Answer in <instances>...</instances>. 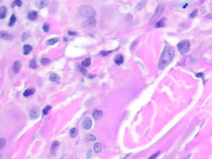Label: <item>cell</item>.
Wrapping results in <instances>:
<instances>
[{
    "mask_svg": "<svg viewBox=\"0 0 212 159\" xmlns=\"http://www.w3.org/2000/svg\"><path fill=\"white\" fill-rule=\"evenodd\" d=\"M64 41H67V38H66V37H64Z\"/></svg>",
    "mask_w": 212,
    "mask_h": 159,
    "instance_id": "obj_42",
    "label": "cell"
},
{
    "mask_svg": "<svg viewBox=\"0 0 212 159\" xmlns=\"http://www.w3.org/2000/svg\"><path fill=\"white\" fill-rule=\"evenodd\" d=\"M164 10V6L163 4H160L157 6L153 16H152V18H151V22H152V24H154L157 21L158 17H159L161 14L163 12Z\"/></svg>",
    "mask_w": 212,
    "mask_h": 159,
    "instance_id": "obj_5",
    "label": "cell"
},
{
    "mask_svg": "<svg viewBox=\"0 0 212 159\" xmlns=\"http://www.w3.org/2000/svg\"><path fill=\"white\" fill-rule=\"evenodd\" d=\"M68 34H69V35H70V36H75V35L77 34V33L76 32H72V31H69Z\"/></svg>",
    "mask_w": 212,
    "mask_h": 159,
    "instance_id": "obj_39",
    "label": "cell"
},
{
    "mask_svg": "<svg viewBox=\"0 0 212 159\" xmlns=\"http://www.w3.org/2000/svg\"><path fill=\"white\" fill-rule=\"evenodd\" d=\"M49 80L52 81H57L60 80V77L55 73H51L49 76Z\"/></svg>",
    "mask_w": 212,
    "mask_h": 159,
    "instance_id": "obj_19",
    "label": "cell"
},
{
    "mask_svg": "<svg viewBox=\"0 0 212 159\" xmlns=\"http://www.w3.org/2000/svg\"><path fill=\"white\" fill-rule=\"evenodd\" d=\"M111 52H112V51L103 50V51H101V52H100V53H101V55H102L103 56H106V55H108L110 54V53H111Z\"/></svg>",
    "mask_w": 212,
    "mask_h": 159,
    "instance_id": "obj_35",
    "label": "cell"
},
{
    "mask_svg": "<svg viewBox=\"0 0 212 159\" xmlns=\"http://www.w3.org/2000/svg\"><path fill=\"white\" fill-rule=\"evenodd\" d=\"M146 3H147V1H146V0H142V1H141L137 4V5H136V9L137 10V11H140V10H141L145 7Z\"/></svg>",
    "mask_w": 212,
    "mask_h": 159,
    "instance_id": "obj_14",
    "label": "cell"
},
{
    "mask_svg": "<svg viewBox=\"0 0 212 159\" xmlns=\"http://www.w3.org/2000/svg\"><path fill=\"white\" fill-rule=\"evenodd\" d=\"M159 153H160L159 152H156V153H155V154H152V155H151V157H149L148 159H155L156 157H157V156H158L159 154Z\"/></svg>",
    "mask_w": 212,
    "mask_h": 159,
    "instance_id": "obj_36",
    "label": "cell"
},
{
    "mask_svg": "<svg viewBox=\"0 0 212 159\" xmlns=\"http://www.w3.org/2000/svg\"><path fill=\"white\" fill-rule=\"evenodd\" d=\"M35 92V89H27L24 91V92L23 93V96L26 97L32 95V94H34V93Z\"/></svg>",
    "mask_w": 212,
    "mask_h": 159,
    "instance_id": "obj_20",
    "label": "cell"
},
{
    "mask_svg": "<svg viewBox=\"0 0 212 159\" xmlns=\"http://www.w3.org/2000/svg\"><path fill=\"white\" fill-rule=\"evenodd\" d=\"M40 115V109L38 106H34L30 111V118L32 119H36Z\"/></svg>",
    "mask_w": 212,
    "mask_h": 159,
    "instance_id": "obj_6",
    "label": "cell"
},
{
    "mask_svg": "<svg viewBox=\"0 0 212 159\" xmlns=\"http://www.w3.org/2000/svg\"><path fill=\"white\" fill-rule=\"evenodd\" d=\"M29 67L31 68H37V62L36 60L33 59L29 62Z\"/></svg>",
    "mask_w": 212,
    "mask_h": 159,
    "instance_id": "obj_26",
    "label": "cell"
},
{
    "mask_svg": "<svg viewBox=\"0 0 212 159\" xmlns=\"http://www.w3.org/2000/svg\"><path fill=\"white\" fill-rule=\"evenodd\" d=\"M92 125V120L89 116L85 117L82 122V126L85 129L88 130L91 127Z\"/></svg>",
    "mask_w": 212,
    "mask_h": 159,
    "instance_id": "obj_7",
    "label": "cell"
},
{
    "mask_svg": "<svg viewBox=\"0 0 212 159\" xmlns=\"http://www.w3.org/2000/svg\"><path fill=\"white\" fill-rule=\"evenodd\" d=\"M29 37V34L28 33V32H24V33L23 34V36H22V40H23V41L25 40H26Z\"/></svg>",
    "mask_w": 212,
    "mask_h": 159,
    "instance_id": "obj_34",
    "label": "cell"
},
{
    "mask_svg": "<svg viewBox=\"0 0 212 159\" xmlns=\"http://www.w3.org/2000/svg\"><path fill=\"white\" fill-rule=\"evenodd\" d=\"M16 21V17L15 14H13L11 17L10 19H9V26H13L14 25V24L15 23Z\"/></svg>",
    "mask_w": 212,
    "mask_h": 159,
    "instance_id": "obj_24",
    "label": "cell"
},
{
    "mask_svg": "<svg viewBox=\"0 0 212 159\" xmlns=\"http://www.w3.org/2000/svg\"><path fill=\"white\" fill-rule=\"evenodd\" d=\"M175 55V49L172 46L167 45L161 53L158 67L160 70H163L172 62Z\"/></svg>",
    "mask_w": 212,
    "mask_h": 159,
    "instance_id": "obj_1",
    "label": "cell"
},
{
    "mask_svg": "<svg viewBox=\"0 0 212 159\" xmlns=\"http://www.w3.org/2000/svg\"><path fill=\"white\" fill-rule=\"evenodd\" d=\"M190 48V43L188 40H183L177 44V48L182 55L187 53Z\"/></svg>",
    "mask_w": 212,
    "mask_h": 159,
    "instance_id": "obj_3",
    "label": "cell"
},
{
    "mask_svg": "<svg viewBox=\"0 0 212 159\" xmlns=\"http://www.w3.org/2000/svg\"><path fill=\"white\" fill-rule=\"evenodd\" d=\"M205 17L208 19H211L212 17V14H209L207 15V16H205Z\"/></svg>",
    "mask_w": 212,
    "mask_h": 159,
    "instance_id": "obj_41",
    "label": "cell"
},
{
    "mask_svg": "<svg viewBox=\"0 0 212 159\" xmlns=\"http://www.w3.org/2000/svg\"><path fill=\"white\" fill-rule=\"evenodd\" d=\"M94 150H95V153H98L101 151V145L99 143H96L94 146Z\"/></svg>",
    "mask_w": 212,
    "mask_h": 159,
    "instance_id": "obj_25",
    "label": "cell"
},
{
    "mask_svg": "<svg viewBox=\"0 0 212 159\" xmlns=\"http://www.w3.org/2000/svg\"><path fill=\"white\" fill-rule=\"evenodd\" d=\"M60 142L57 141V140H55V141L53 142L51 145V149H50V152H51V153L53 155H55L56 154V152L59 147L60 146Z\"/></svg>",
    "mask_w": 212,
    "mask_h": 159,
    "instance_id": "obj_9",
    "label": "cell"
},
{
    "mask_svg": "<svg viewBox=\"0 0 212 159\" xmlns=\"http://www.w3.org/2000/svg\"><path fill=\"white\" fill-rule=\"evenodd\" d=\"M23 49H24V54L27 55L29 54L33 50V47L29 45H25L23 47Z\"/></svg>",
    "mask_w": 212,
    "mask_h": 159,
    "instance_id": "obj_18",
    "label": "cell"
},
{
    "mask_svg": "<svg viewBox=\"0 0 212 159\" xmlns=\"http://www.w3.org/2000/svg\"><path fill=\"white\" fill-rule=\"evenodd\" d=\"M80 71H81L82 73L84 74V75H86V73H87V71L85 69V67L83 66V67H80Z\"/></svg>",
    "mask_w": 212,
    "mask_h": 159,
    "instance_id": "obj_37",
    "label": "cell"
},
{
    "mask_svg": "<svg viewBox=\"0 0 212 159\" xmlns=\"http://www.w3.org/2000/svg\"><path fill=\"white\" fill-rule=\"evenodd\" d=\"M50 109H51V106H45V108H44V109H43V115H47L48 112L50 110Z\"/></svg>",
    "mask_w": 212,
    "mask_h": 159,
    "instance_id": "obj_29",
    "label": "cell"
},
{
    "mask_svg": "<svg viewBox=\"0 0 212 159\" xmlns=\"http://www.w3.org/2000/svg\"><path fill=\"white\" fill-rule=\"evenodd\" d=\"M42 29H43V31H44V32H47L49 30V24H47V23L44 24V26H43V27H42Z\"/></svg>",
    "mask_w": 212,
    "mask_h": 159,
    "instance_id": "obj_33",
    "label": "cell"
},
{
    "mask_svg": "<svg viewBox=\"0 0 212 159\" xmlns=\"http://www.w3.org/2000/svg\"><path fill=\"white\" fill-rule=\"evenodd\" d=\"M58 38H53L51 39H49L48 40L46 41V42H45V43H46L47 45H52L55 44L56 42H58Z\"/></svg>",
    "mask_w": 212,
    "mask_h": 159,
    "instance_id": "obj_21",
    "label": "cell"
},
{
    "mask_svg": "<svg viewBox=\"0 0 212 159\" xmlns=\"http://www.w3.org/2000/svg\"><path fill=\"white\" fill-rule=\"evenodd\" d=\"M78 134V130L77 128H72V129L70 130V135L71 136V137L74 138Z\"/></svg>",
    "mask_w": 212,
    "mask_h": 159,
    "instance_id": "obj_22",
    "label": "cell"
},
{
    "mask_svg": "<svg viewBox=\"0 0 212 159\" xmlns=\"http://www.w3.org/2000/svg\"><path fill=\"white\" fill-rule=\"evenodd\" d=\"M79 13L85 17L93 18L96 16V12L91 6L88 5H82L79 7Z\"/></svg>",
    "mask_w": 212,
    "mask_h": 159,
    "instance_id": "obj_2",
    "label": "cell"
},
{
    "mask_svg": "<svg viewBox=\"0 0 212 159\" xmlns=\"http://www.w3.org/2000/svg\"><path fill=\"white\" fill-rule=\"evenodd\" d=\"M21 68V62L18 60L16 61L14 63V65H13V71H14L15 73H19Z\"/></svg>",
    "mask_w": 212,
    "mask_h": 159,
    "instance_id": "obj_10",
    "label": "cell"
},
{
    "mask_svg": "<svg viewBox=\"0 0 212 159\" xmlns=\"http://www.w3.org/2000/svg\"><path fill=\"white\" fill-rule=\"evenodd\" d=\"M166 20H167V19H166V17H163V18H162L161 20H159V21L156 24L155 27H156V28H160V27H164V26H165Z\"/></svg>",
    "mask_w": 212,
    "mask_h": 159,
    "instance_id": "obj_15",
    "label": "cell"
},
{
    "mask_svg": "<svg viewBox=\"0 0 212 159\" xmlns=\"http://www.w3.org/2000/svg\"><path fill=\"white\" fill-rule=\"evenodd\" d=\"M6 7L4 6H1L0 8V19H3L6 17Z\"/></svg>",
    "mask_w": 212,
    "mask_h": 159,
    "instance_id": "obj_17",
    "label": "cell"
},
{
    "mask_svg": "<svg viewBox=\"0 0 212 159\" xmlns=\"http://www.w3.org/2000/svg\"><path fill=\"white\" fill-rule=\"evenodd\" d=\"M86 140L87 141H88V140H96V138L92 134H89V135H88L86 137Z\"/></svg>",
    "mask_w": 212,
    "mask_h": 159,
    "instance_id": "obj_32",
    "label": "cell"
},
{
    "mask_svg": "<svg viewBox=\"0 0 212 159\" xmlns=\"http://www.w3.org/2000/svg\"><path fill=\"white\" fill-rule=\"evenodd\" d=\"M49 3V0H36V6L39 9H42L47 6Z\"/></svg>",
    "mask_w": 212,
    "mask_h": 159,
    "instance_id": "obj_8",
    "label": "cell"
},
{
    "mask_svg": "<svg viewBox=\"0 0 212 159\" xmlns=\"http://www.w3.org/2000/svg\"><path fill=\"white\" fill-rule=\"evenodd\" d=\"M91 150H89L88 151V153H87V159H89V158L91 157Z\"/></svg>",
    "mask_w": 212,
    "mask_h": 159,
    "instance_id": "obj_40",
    "label": "cell"
},
{
    "mask_svg": "<svg viewBox=\"0 0 212 159\" xmlns=\"http://www.w3.org/2000/svg\"><path fill=\"white\" fill-rule=\"evenodd\" d=\"M91 64V58H87L86 60L83 61L82 62V65L84 67H89Z\"/></svg>",
    "mask_w": 212,
    "mask_h": 159,
    "instance_id": "obj_23",
    "label": "cell"
},
{
    "mask_svg": "<svg viewBox=\"0 0 212 159\" xmlns=\"http://www.w3.org/2000/svg\"><path fill=\"white\" fill-rule=\"evenodd\" d=\"M41 63L42 65H45L49 64V63L51 62V60H50V59H49V58H44L41 60Z\"/></svg>",
    "mask_w": 212,
    "mask_h": 159,
    "instance_id": "obj_28",
    "label": "cell"
},
{
    "mask_svg": "<svg viewBox=\"0 0 212 159\" xmlns=\"http://www.w3.org/2000/svg\"><path fill=\"white\" fill-rule=\"evenodd\" d=\"M0 35L1 38L4 39L5 40H10L13 39V36L11 34H9V33L6 32H4V31H1L0 32Z\"/></svg>",
    "mask_w": 212,
    "mask_h": 159,
    "instance_id": "obj_12",
    "label": "cell"
},
{
    "mask_svg": "<svg viewBox=\"0 0 212 159\" xmlns=\"http://www.w3.org/2000/svg\"><path fill=\"white\" fill-rule=\"evenodd\" d=\"M115 62L116 63V64L118 65L122 64V63L124 62L123 57L122 55L121 54L118 55L116 57V58H115Z\"/></svg>",
    "mask_w": 212,
    "mask_h": 159,
    "instance_id": "obj_16",
    "label": "cell"
},
{
    "mask_svg": "<svg viewBox=\"0 0 212 159\" xmlns=\"http://www.w3.org/2000/svg\"><path fill=\"white\" fill-rule=\"evenodd\" d=\"M28 17L31 21H34L38 18V12L35 11H31L28 14Z\"/></svg>",
    "mask_w": 212,
    "mask_h": 159,
    "instance_id": "obj_11",
    "label": "cell"
},
{
    "mask_svg": "<svg viewBox=\"0 0 212 159\" xmlns=\"http://www.w3.org/2000/svg\"><path fill=\"white\" fill-rule=\"evenodd\" d=\"M15 6H18L19 7H21L22 6V1L21 0H15L14 2H13L11 5L12 7H14Z\"/></svg>",
    "mask_w": 212,
    "mask_h": 159,
    "instance_id": "obj_27",
    "label": "cell"
},
{
    "mask_svg": "<svg viewBox=\"0 0 212 159\" xmlns=\"http://www.w3.org/2000/svg\"><path fill=\"white\" fill-rule=\"evenodd\" d=\"M197 13H198V11H197V9L193 10V11L191 12L190 14L189 15V17H192V18L195 17L196 16H197Z\"/></svg>",
    "mask_w": 212,
    "mask_h": 159,
    "instance_id": "obj_31",
    "label": "cell"
},
{
    "mask_svg": "<svg viewBox=\"0 0 212 159\" xmlns=\"http://www.w3.org/2000/svg\"><path fill=\"white\" fill-rule=\"evenodd\" d=\"M92 116L93 117L95 118V119H96V120H98V119H100V118H101V117H102L103 113L101 111L95 110V111L93 112Z\"/></svg>",
    "mask_w": 212,
    "mask_h": 159,
    "instance_id": "obj_13",
    "label": "cell"
},
{
    "mask_svg": "<svg viewBox=\"0 0 212 159\" xmlns=\"http://www.w3.org/2000/svg\"><path fill=\"white\" fill-rule=\"evenodd\" d=\"M6 144V140L4 138H1V141H0V147L1 149H3L4 148V147L5 146Z\"/></svg>",
    "mask_w": 212,
    "mask_h": 159,
    "instance_id": "obj_30",
    "label": "cell"
},
{
    "mask_svg": "<svg viewBox=\"0 0 212 159\" xmlns=\"http://www.w3.org/2000/svg\"><path fill=\"white\" fill-rule=\"evenodd\" d=\"M136 42H137V41H136V40L134 41V42L132 43V44H131V50H133L134 48V47H135V46H136Z\"/></svg>",
    "mask_w": 212,
    "mask_h": 159,
    "instance_id": "obj_38",
    "label": "cell"
},
{
    "mask_svg": "<svg viewBox=\"0 0 212 159\" xmlns=\"http://www.w3.org/2000/svg\"><path fill=\"white\" fill-rule=\"evenodd\" d=\"M96 24V21L95 19L90 18L86 20L82 24V27L84 29H91L94 28Z\"/></svg>",
    "mask_w": 212,
    "mask_h": 159,
    "instance_id": "obj_4",
    "label": "cell"
}]
</instances>
